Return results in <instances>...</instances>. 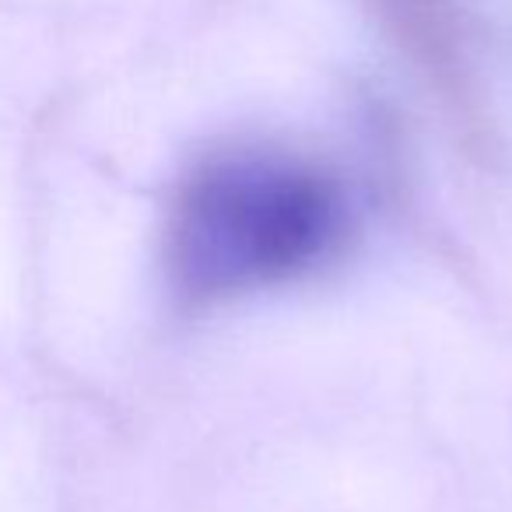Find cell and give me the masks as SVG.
<instances>
[{"label":"cell","mask_w":512,"mask_h":512,"mask_svg":"<svg viewBox=\"0 0 512 512\" xmlns=\"http://www.w3.org/2000/svg\"><path fill=\"white\" fill-rule=\"evenodd\" d=\"M351 232L355 197L341 176L285 151H232L183 179L165 264L179 299L211 306L316 271Z\"/></svg>","instance_id":"cell-1"}]
</instances>
